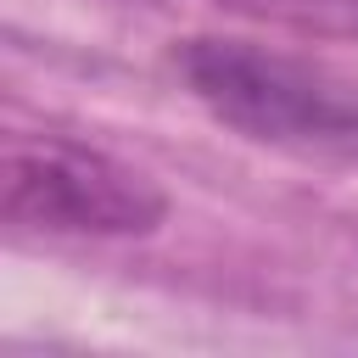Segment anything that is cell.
<instances>
[{"mask_svg": "<svg viewBox=\"0 0 358 358\" xmlns=\"http://www.w3.org/2000/svg\"><path fill=\"white\" fill-rule=\"evenodd\" d=\"M168 67L185 84V95L241 140L358 157V84L330 73L324 62L257 39L190 34L173 39Z\"/></svg>", "mask_w": 358, "mask_h": 358, "instance_id": "cell-1", "label": "cell"}, {"mask_svg": "<svg viewBox=\"0 0 358 358\" xmlns=\"http://www.w3.org/2000/svg\"><path fill=\"white\" fill-rule=\"evenodd\" d=\"M168 190L106 145L17 134L6 145V224L56 241H129L168 224Z\"/></svg>", "mask_w": 358, "mask_h": 358, "instance_id": "cell-2", "label": "cell"}, {"mask_svg": "<svg viewBox=\"0 0 358 358\" xmlns=\"http://www.w3.org/2000/svg\"><path fill=\"white\" fill-rule=\"evenodd\" d=\"M213 6L302 39H358V0H213Z\"/></svg>", "mask_w": 358, "mask_h": 358, "instance_id": "cell-3", "label": "cell"}]
</instances>
